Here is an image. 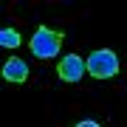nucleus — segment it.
I'll list each match as a JSON object with an SVG mask.
<instances>
[{
  "mask_svg": "<svg viewBox=\"0 0 127 127\" xmlns=\"http://www.w3.org/2000/svg\"><path fill=\"white\" fill-rule=\"evenodd\" d=\"M57 73H59V79L68 82V85H73V82H82V73H85V62H82V57H76V54L62 57V59H59Z\"/></svg>",
  "mask_w": 127,
  "mask_h": 127,
  "instance_id": "3",
  "label": "nucleus"
},
{
  "mask_svg": "<svg viewBox=\"0 0 127 127\" xmlns=\"http://www.w3.org/2000/svg\"><path fill=\"white\" fill-rule=\"evenodd\" d=\"M85 68L91 71V76H96V79H110V76L119 73V59H116L113 51L99 48V51H93V54L88 57Z\"/></svg>",
  "mask_w": 127,
  "mask_h": 127,
  "instance_id": "2",
  "label": "nucleus"
},
{
  "mask_svg": "<svg viewBox=\"0 0 127 127\" xmlns=\"http://www.w3.org/2000/svg\"><path fill=\"white\" fill-rule=\"evenodd\" d=\"M3 79L6 82H11V85H23V82L28 79V65L23 62V59H6V65H3Z\"/></svg>",
  "mask_w": 127,
  "mask_h": 127,
  "instance_id": "4",
  "label": "nucleus"
},
{
  "mask_svg": "<svg viewBox=\"0 0 127 127\" xmlns=\"http://www.w3.org/2000/svg\"><path fill=\"white\" fill-rule=\"evenodd\" d=\"M59 45H62V31H54V28L48 26H40L31 37V51L34 57L40 59H51L59 54Z\"/></svg>",
  "mask_w": 127,
  "mask_h": 127,
  "instance_id": "1",
  "label": "nucleus"
},
{
  "mask_svg": "<svg viewBox=\"0 0 127 127\" xmlns=\"http://www.w3.org/2000/svg\"><path fill=\"white\" fill-rule=\"evenodd\" d=\"M73 127H99V124L91 122V119H85V122H79V124H73Z\"/></svg>",
  "mask_w": 127,
  "mask_h": 127,
  "instance_id": "6",
  "label": "nucleus"
},
{
  "mask_svg": "<svg viewBox=\"0 0 127 127\" xmlns=\"http://www.w3.org/2000/svg\"><path fill=\"white\" fill-rule=\"evenodd\" d=\"M0 42H3L6 48H17V45H20L17 28H3V31H0Z\"/></svg>",
  "mask_w": 127,
  "mask_h": 127,
  "instance_id": "5",
  "label": "nucleus"
}]
</instances>
